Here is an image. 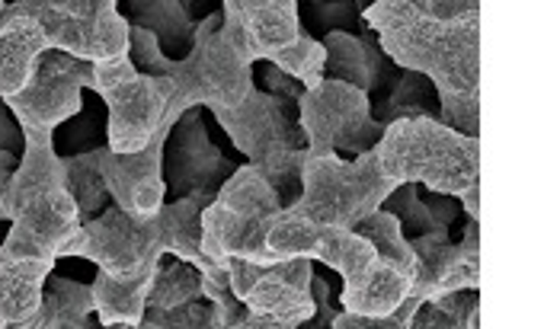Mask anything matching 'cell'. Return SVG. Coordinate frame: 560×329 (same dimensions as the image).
Segmentation results:
<instances>
[{"instance_id": "6da1fadb", "label": "cell", "mask_w": 560, "mask_h": 329, "mask_svg": "<svg viewBox=\"0 0 560 329\" xmlns=\"http://www.w3.org/2000/svg\"><path fill=\"white\" fill-rule=\"evenodd\" d=\"M362 16L390 61L435 83L442 122L480 138V13L435 20L427 0H375Z\"/></svg>"}, {"instance_id": "1f68e13d", "label": "cell", "mask_w": 560, "mask_h": 329, "mask_svg": "<svg viewBox=\"0 0 560 329\" xmlns=\"http://www.w3.org/2000/svg\"><path fill=\"white\" fill-rule=\"evenodd\" d=\"M202 294L215 304L218 329H247L250 327V307L234 294L228 269L224 266H209L202 269Z\"/></svg>"}, {"instance_id": "44dd1931", "label": "cell", "mask_w": 560, "mask_h": 329, "mask_svg": "<svg viewBox=\"0 0 560 329\" xmlns=\"http://www.w3.org/2000/svg\"><path fill=\"white\" fill-rule=\"evenodd\" d=\"M154 272H158V262L151 266H141L135 272H103L96 269L93 272V310H96V324L100 327H126L138 329L144 320V310H148V291L154 282Z\"/></svg>"}, {"instance_id": "f35d334b", "label": "cell", "mask_w": 560, "mask_h": 329, "mask_svg": "<svg viewBox=\"0 0 560 329\" xmlns=\"http://www.w3.org/2000/svg\"><path fill=\"white\" fill-rule=\"evenodd\" d=\"M427 10L435 20H462L480 13V0H427Z\"/></svg>"}, {"instance_id": "ab89813d", "label": "cell", "mask_w": 560, "mask_h": 329, "mask_svg": "<svg viewBox=\"0 0 560 329\" xmlns=\"http://www.w3.org/2000/svg\"><path fill=\"white\" fill-rule=\"evenodd\" d=\"M20 157L10 151H0V221H10V192H13V173Z\"/></svg>"}, {"instance_id": "7402d4cb", "label": "cell", "mask_w": 560, "mask_h": 329, "mask_svg": "<svg viewBox=\"0 0 560 329\" xmlns=\"http://www.w3.org/2000/svg\"><path fill=\"white\" fill-rule=\"evenodd\" d=\"M48 42L43 36V26L16 3H7L0 13V96L3 99L26 86Z\"/></svg>"}, {"instance_id": "9a60e30c", "label": "cell", "mask_w": 560, "mask_h": 329, "mask_svg": "<svg viewBox=\"0 0 560 329\" xmlns=\"http://www.w3.org/2000/svg\"><path fill=\"white\" fill-rule=\"evenodd\" d=\"M417 256L413 297L430 301L458 289H480V218H465L462 237L448 231H432L410 237Z\"/></svg>"}, {"instance_id": "3957f363", "label": "cell", "mask_w": 560, "mask_h": 329, "mask_svg": "<svg viewBox=\"0 0 560 329\" xmlns=\"http://www.w3.org/2000/svg\"><path fill=\"white\" fill-rule=\"evenodd\" d=\"M26 148L13 173L10 192V227L0 247L16 256L61 259L65 247L81 231V208L74 202L65 157L55 154L51 134H23Z\"/></svg>"}, {"instance_id": "f546056e", "label": "cell", "mask_w": 560, "mask_h": 329, "mask_svg": "<svg viewBox=\"0 0 560 329\" xmlns=\"http://www.w3.org/2000/svg\"><path fill=\"white\" fill-rule=\"evenodd\" d=\"M355 234H362L372 247H375V256L390 262L394 269L407 272L413 279V269H417V256H413V247L397 221V214H390L388 208H378L372 211L369 218H362L355 227Z\"/></svg>"}, {"instance_id": "cb8c5ba5", "label": "cell", "mask_w": 560, "mask_h": 329, "mask_svg": "<svg viewBox=\"0 0 560 329\" xmlns=\"http://www.w3.org/2000/svg\"><path fill=\"white\" fill-rule=\"evenodd\" d=\"M119 13L129 26L148 30L167 58H186L196 42V20L179 0H119Z\"/></svg>"}, {"instance_id": "7c38bea8", "label": "cell", "mask_w": 560, "mask_h": 329, "mask_svg": "<svg viewBox=\"0 0 560 329\" xmlns=\"http://www.w3.org/2000/svg\"><path fill=\"white\" fill-rule=\"evenodd\" d=\"M302 128L307 134V154H340L359 157L372 151L385 125L375 122L365 90L343 81H320L304 90Z\"/></svg>"}, {"instance_id": "4fadbf2b", "label": "cell", "mask_w": 560, "mask_h": 329, "mask_svg": "<svg viewBox=\"0 0 560 329\" xmlns=\"http://www.w3.org/2000/svg\"><path fill=\"white\" fill-rule=\"evenodd\" d=\"M247 164L237 151H224L209 138L206 109H186L167 131L164 141V186L167 202L176 199H206L212 202L218 189L234 176V169Z\"/></svg>"}, {"instance_id": "74e56055", "label": "cell", "mask_w": 560, "mask_h": 329, "mask_svg": "<svg viewBox=\"0 0 560 329\" xmlns=\"http://www.w3.org/2000/svg\"><path fill=\"white\" fill-rule=\"evenodd\" d=\"M250 74H254V86L266 90V93H276V96H289V99H299L302 103L304 86L292 74H285L279 64H272L269 58H257L250 61Z\"/></svg>"}, {"instance_id": "5b68a950", "label": "cell", "mask_w": 560, "mask_h": 329, "mask_svg": "<svg viewBox=\"0 0 560 329\" xmlns=\"http://www.w3.org/2000/svg\"><path fill=\"white\" fill-rule=\"evenodd\" d=\"M375 154L394 183H420L458 199L480 189V138L442 119L417 116L385 125Z\"/></svg>"}, {"instance_id": "603a6c76", "label": "cell", "mask_w": 560, "mask_h": 329, "mask_svg": "<svg viewBox=\"0 0 560 329\" xmlns=\"http://www.w3.org/2000/svg\"><path fill=\"white\" fill-rule=\"evenodd\" d=\"M410 294H413V279L375 256L362 272H355L352 279H343L340 304L349 314L388 317Z\"/></svg>"}, {"instance_id": "8fae6325", "label": "cell", "mask_w": 560, "mask_h": 329, "mask_svg": "<svg viewBox=\"0 0 560 329\" xmlns=\"http://www.w3.org/2000/svg\"><path fill=\"white\" fill-rule=\"evenodd\" d=\"M167 252V214L138 218L126 208L106 205L96 218L81 224L78 237L65 247L61 259H86L103 272H135L158 262Z\"/></svg>"}, {"instance_id": "d590c367", "label": "cell", "mask_w": 560, "mask_h": 329, "mask_svg": "<svg viewBox=\"0 0 560 329\" xmlns=\"http://www.w3.org/2000/svg\"><path fill=\"white\" fill-rule=\"evenodd\" d=\"M141 327L218 329V310H215V304L202 294V297H192V301H186V304H179V307H173V310H154V307H148V310H144Z\"/></svg>"}, {"instance_id": "2e32d148", "label": "cell", "mask_w": 560, "mask_h": 329, "mask_svg": "<svg viewBox=\"0 0 560 329\" xmlns=\"http://www.w3.org/2000/svg\"><path fill=\"white\" fill-rule=\"evenodd\" d=\"M269 247L279 259L307 256L314 262H324L334 272H340V279H352L375 259V247L362 234L346 231V227L314 224L292 208L276 211L269 224Z\"/></svg>"}, {"instance_id": "30bf717a", "label": "cell", "mask_w": 560, "mask_h": 329, "mask_svg": "<svg viewBox=\"0 0 560 329\" xmlns=\"http://www.w3.org/2000/svg\"><path fill=\"white\" fill-rule=\"evenodd\" d=\"M103 103L109 116V148L119 154L141 151L154 141V134L164 125L167 116V93L164 86L141 74L131 64L129 55L109 58L93 64V86H90Z\"/></svg>"}, {"instance_id": "ac0fdd59", "label": "cell", "mask_w": 560, "mask_h": 329, "mask_svg": "<svg viewBox=\"0 0 560 329\" xmlns=\"http://www.w3.org/2000/svg\"><path fill=\"white\" fill-rule=\"evenodd\" d=\"M224 33L247 58H272L302 36L295 0H221Z\"/></svg>"}, {"instance_id": "7bdbcfd3", "label": "cell", "mask_w": 560, "mask_h": 329, "mask_svg": "<svg viewBox=\"0 0 560 329\" xmlns=\"http://www.w3.org/2000/svg\"><path fill=\"white\" fill-rule=\"evenodd\" d=\"M7 3H10V0H0V13H3V7H7Z\"/></svg>"}, {"instance_id": "7a4b0ae2", "label": "cell", "mask_w": 560, "mask_h": 329, "mask_svg": "<svg viewBox=\"0 0 560 329\" xmlns=\"http://www.w3.org/2000/svg\"><path fill=\"white\" fill-rule=\"evenodd\" d=\"M129 58L141 74L154 78L164 86V93H167L164 125L167 128L192 106H206V109L237 106L254 90L250 61L234 48V42L228 39L221 10L199 20L196 42L186 51V58H167L148 30L131 26Z\"/></svg>"}, {"instance_id": "d6986e66", "label": "cell", "mask_w": 560, "mask_h": 329, "mask_svg": "<svg viewBox=\"0 0 560 329\" xmlns=\"http://www.w3.org/2000/svg\"><path fill=\"white\" fill-rule=\"evenodd\" d=\"M365 96H369L375 122L382 125L397 122V119H417V116L442 119V99H439L435 83L420 71L400 68L388 55L378 58L375 81Z\"/></svg>"}, {"instance_id": "836d02e7", "label": "cell", "mask_w": 560, "mask_h": 329, "mask_svg": "<svg viewBox=\"0 0 560 329\" xmlns=\"http://www.w3.org/2000/svg\"><path fill=\"white\" fill-rule=\"evenodd\" d=\"M269 61L279 64L285 74H292L304 90H311V86L324 81V45L311 39V36H304V33L292 45L279 48Z\"/></svg>"}, {"instance_id": "9c48e42d", "label": "cell", "mask_w": 560, "mask_h": 329, "mask_svg": "<svg viewBox=\"0 0 560 329\" xmlns=\"http://www.w3.org/2000/svg\"><path fill=\"white\" fill-rule=\"evenodd\" d=\"M30 13L48 42L84 61H109L129 55V23L119 13V0H13Z\"/></svg>"}, {"instance_id": "4dcf8cb0", "label": "cell", "mask_w": 560, "mask_h": 329, "mask_svg": "<svg viewBox=\"0 0 560 329\" xmlns=\"http://www.w3.org/2000/svg\"><path fill=\"white\" fill-rule=\"evenodd\" d=\"M65 179H68V189L74 196V202L81 208V221H90L103 208L113 205V196H109L106 179L100 173V151L65 157Z\"/></svg>"}, {"instance_id": "e0dca14e", "label": "cell", "mask_w": 560, "mask_h": 329, "mask_svg": "<svg viewBox=\"0 0 560 329\" xmlns=\"http://www.w3.org/2000/svg\"><path fill=\"white\" fill-rule=\"evenodd\" d=\"M171 128H161L154 141L141 151L119 154L113 148H100V173L113 196V205L126 208L138 218L158 214L167 202L164 186V141Z\"/></svg>"}, {"instance_id": "8992f818", "label": "cell", "mask_w": 560, "mask_h": 329, "mask_svg": "<svg viewBox=\"0 0 560 329\" xmlns=\"http://www.w3.org/2000/svg\"><path fill=\"white\" fill-rule=\"evenodd\" d=\"M279 199L254 164H241L234 176L218 189L212 205L202 211V256L209 266H224L228 259L276 262L269 247V224L276 218Z\"/></svg>"}, {"instance_id": "52a82bcc", "label": "cell", "mask_w": 560, "mask_h": 329, "mask_svg": "<svg viewBox=\"0 0 560 329\" xmlns=\"http://www.w3.org/2000/svg\"><path fill=\"white\" fill-rule=\"evenodd\" d=\"M397 186L400 183H394L378 164L375 148L359 157L307 154L302 199L292 205V211L324 227L352 231L362 218L385 205V199Z\"/></svg>"}, {"instance_id": "277c9868", "label": "cell", "mask_w": 560, "mask_h": 329, "mask_svg": "<svg viewBox=\"0 0 560 329\" xmlns=\"http://www.w3.org/2000/svg\"><path fill=\"white\" fill-rule=\"evenodd\" d=\"M299 99L276 96L266 90H250L237 106H215L218 128L231 138L237 154L262 173L272 186L279 208H292L302 199L307 134L302 128Z\"/></svg>"}, {"instance_id": "60d3db41", "label": "cell", "mask_w": 560, "mask_h": 329, "mask_svg": "<svg viewBox=\"0 0 560 329\" xmlns=\"http://www.w3.org/2000/svg\"><path fill=\"white\" fill-rule=\"evenodd\" d=\"M455 329V320L439 307V304H432V301H420V307H417V314H413V320H410V329Z\"/></svg>"}, {"instance_id": "8d00e7d4", "label": "cell", "mask_w": 560, "mask_h": 329, "mask_svg": "<svg viewBox=\"0 0 560 329\" xmlns=\"http://www.w3.org/2000/svg\"><path fill=\"white\" fill-rule=\"evenodd\" d=\"M430 301L439 304L455 320V329L480 327V289L448 291V294H439V297H430Z\"/></svg>"}, {"instance_id": "ffe728a7", "label": "cell", "mask_w": 560, "mask_h": 329, "mask_svg": "<svg viewBox=\"0 0 560 329\" xmlns=\"http://www.w3.org/2000/svg\"><path fill=\"white\" fill-rule=\"evenodd\" d=\"M58 259L16 256L0 247V327H30L43 307V291Z\"/></svg>"}, {"instance_id": "83f0119b", "label": "cell", "mask_w": 560, "mask_h": 329, "mask_svg": "<svg viewBox=\"0 0 560 329\" xmlns=\"http://www.w3.org/2000/svg\"><path fill=\"white\" fill-rule=\"evenodd\" d=\"M86 314H96L90 285L48 275L43 291V307L30 327H90Z\"/></svg>"}, {"instance_id": "f1b7e54d", "label": "cell", "mask_w": 560, "mask_h": 329, "mask_svg": "<svg viewBox=\"0 0 560 329\" xmlns=\"http://www.w3.org/2000/svg\"><path fill=\"white\" fill-rule=\"evenodd\" d=\"M192 297H202V269L164 252L158 259V272H154V282L148 291V307L154 310H173Z\"/></svg>"}, {"instance_id": "4316f807", "label": "cell", "mask_w": 560, "mask_h": 329, "mask_svg": "<svg viewBox=\"0 0 560 329\" xmlns=\"http://www.w3.org/2000/svg\"><path fill=\"white\" fill-rule=\"evenodd\" d=\"M375 0H295L299 7V23H302L304 36L311 39H324L327 33H355L365 36L369 23H365V10Z\"/></svg>"}, {"instance_id": "e575fe53", "label": "cell", "mask_w": 560, "mask_h": 329, "mask_svg": "<svg viewBox=\"0 0 560 329\" xmlns=\"http://www.w3.org/2000/svg\"><path fill=\"white\" fill-rule=\"evenodd\" d=\"M340 291H343V279H340V272H334V269H330V266H324V262H320V269L314 266V275H311L314 314H311V320H304L302 329L334 327V317L343 310V304H340Z\"/></svg>"}, {"instance_id": "484cf974", "label": "cell", "mask_w": 560, "mask_h": 329, "mask_svg": "<svg viewBox=\"0 0 560 329\" xmlns=\"http://www.w3.org/2000/svg\"><path fill=\"white\" fill-rule=\"evenodd\" d=\"M51 148L58 157H74L86 151H100L109 148V116H106V103L90 90L84 96V106L78 116H71L68 122H61L51 131Z\"/></svg>"}, {"instance_id": "b9f144b4", "label": "cell", "mask_w": 560, "mask_h": 329, "mask_svg": "<svg viewBox=\"0 0 560 329\" xmlns=\"http://www.w3.org/2000/svg\"><path fill=\"white\" fill-rule=\"evenodd\" d=\"M179 3H183V7L189 10V16H192L196 23L221 10V0H179Z\"/></svg>"}, {"instance_id": "d6a6232c", "label": "cell", "mask_w": 560, "mask_h": 329, "mask_svg": "<svg viewBox=\"0 0 560 329\" xmlns=\"http://www.w3.org/2000/svg\"><path fill=\"white\" fill-rule=\"evenodd\" d=\"M382 208H388L390 214H397V221H400L407 240H410V237H420V234L442 231V227L435 224V218H432L430 202L423 199V186H420V183H400L388 199H385V205Z\"/></svg>"}, {"instance_id": "5bb4252c", "label": "cell", "mask_w": 560, "mask_h": 329, "mask_svg": "<svg viewBox=\"0 0 560 329\" xmlns=\"http://www.w3.org/2000/svg\"><path fill=\"white\" fill-rule=\"evenodd\" d=\"M93 86V61L74 58L61 48H45L26 86L3 103L16 116L23 134H51L61 122L81 113L84 90Z\"/></svg>"}, {"instance_id": "ba28073f", "label": "cell", "mask_w": 560, "mask_h": 329, "mask_svg": "<svg viewBox=\"0 0 560 329\" xmlns=\"http://www.w3.org/2000/svg\"><path fill=\"white\" fill-rule=\"evenodd\" d=\"M224 269L234 294L254 314L247 329H302L304 320H311L314 259L307 256H289L276 262L228 259Z\"/></svg>"}, {"instance_id": "d4e9b609", "label": "cell", "mask_w": 560, "mask_h": 329, "mask_svg": "<svg viewBox=\"0 0 560 329\" xmlns=\"http://www.w3.org/2000/svg\"><path fill=\"white\" fill-rule=\"evenodd\" d=\"M324 81H343L369 93L375 81L378 58L385 48L378 45V36L369 30L365 36L355 33H327L324 39Z\"/></svg>"}]
</instances>
